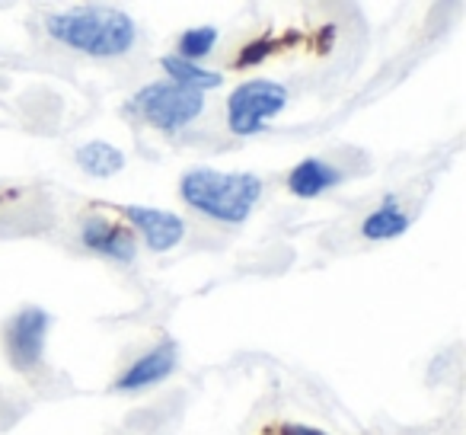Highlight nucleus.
Listing matches in <instances>:
<instances>
[{
	"instance_id": "2eb2a0df",
	"label": "nucleus",
	"mask_w": 466,
	"mask_h": 435,
	"mask_svg": "<svg viewBox=\"0 0 466 435\" xmlns=\"http://www.w3.org/2000/svg\"><path fill=\"white\" fill-rule=\"evenodd\" d=\"M279 435H326V432H319V429H313V426H300V422H294V426H281Z\"/></svg>"
},
{
	"instance_id": "f257e3e1",
	"label": "nucleus",
	"mask_w": 466,
	"mask_h": 435,
	"mask_svg": "<svg viewBox=\"0 0 466 435\" xmlns=\"http://www.w3.org/2000/svg\"><path fill=\"white\" fill-rule=\"evenodd\" d=\"M46 33L55 42L93 58H118L137 39V26L122 10H67V14L46 16Z\"/></svg>"
},
{
	"instance_id": "39448f33",
	"label": "nucleus",
	"mask_w": 466,
	"mask_h": 435,
	"mask_svg": "<svg viewBox=\"0 0 466 435\" xmlns=\"http://www.w3.org/2000/svg\"><path fill=\"white\" fill-rule=\"evenodd\" d=\"M48 326L52 317L42 307H23L7 324V356L16 371H35L42 365Z\"/></svg>"
},
{
	"instance_id": "ddd939ff",
	"label": "nucleus",
	"mask_w": 466,
	"mask_h": 435,
	"mask_svg": "<svg viewBox=\"0 0 466 435\" xmlns=\"http://www.w3.org/2000/svg\"><path fill=\"white\" fill-rule=\"evenodd\" d=\"M214 46H218V29H214V26L188 29V33L179 36V58L198 65L205 55H211Z\"/></svg>"
},
{
	"instance_id": "9b49d317",
	"label": "nucleus",
	"mask_w": 466,
	"mask_h": 435,
	"mask_svg": "<svg viewBox=\"0 0 466 435\" xmlns=\"http://www.w3.org/2000/svg\"><path fill=\"white\" fill-rule=\"evenodd\" d=\"M77 163L96 180H109L125 167V154L109 141H90L77 150Z\"/></svg>"
},
{
	"instance_id": "20e7f679",
	"label": "nucleus",
	"mask_w": 466,
	"mask_h": 435,
	"mask_svg": "<svg viewBox=\"0 0 466 435\" xmlns=\"http://www.w3.org/2000/svg\"><path fill=\"white\" fill-rule=\"evenodd\" d=\"M288 106V90L275 80H247L227 97V125L233 135H256Z\"/></svg>"
},
{
	"instance_id": "0eeeda50",
	"label": "nucleus",
	"mask_w": 466,
	"mask_h": 435,
	"mask_svg": "<svg viewBox=\"0 0 466 435\" xmlns=\"http://www.w3.org/2000/svg\"><path fill=\"white\" fill-rule=\"evenodd\" d=\"M125 214H128V222L144 234L147 247L157 250V254H167V250L179 247V241L186 237V222L176 212H167V208L131 205L125 208Z\"/></svg>"
},
{
	"instance_id": "9d476101",
	"label": "nucleus",
	"mask_w": 466,
	"mask_h": 435,
	"mask_svg": "<svg viewBox=\"0 0 466 435\" xmlns=\"http://www.w3.org/2000/svg\"><path fill=\"white\" fill-rule=\"evenodd\" d=\"M406 231H409V214L396 202H383L380 208H374L361 222V234L368 241H393V237L406 234Z\"/></svg>"
},
{
	"instance_id": "1a4fd4ad",
	"label": "nucleus",
	"mask_w": 466,
	"mask_h": 435,
	"mask_svg": "<svg viewBox=\"0 0 466 435\" xmlns=\"http://www.w3.org/2000/svg\"><path fill=\"white\" fill-rule=\"evenodd\" d=\"M339 182H342V173H339L336 167H329L326 161H319V157H307V161H300L298 167L288 173V189H291L294 195H300V199L323 195L326 189L339 186Z\"/></svg>"
},
{
	"instance_id": "f8f14e48",
	"label": "nucleus",
	"mask_w": 466,
	"mask_h": 435,
	"mask_svg": "<svg viewBox=\"0 0 466 435\" xmlns=\"http://www.w3.org/2000/svg\"><path fill=\"white\" fill-rule=\"evenodd\" d=\"M160 65L167 67V74H169V80H173V84L188 87V90L205 93V90H214V87L224 84V78H220L218 71H208V67L192 65V61H182L179 55H167Z\"/></svg>"
},
{
	"instance_id": "7ed1b4c3",
	"label": "nucleus",
	"mask_w": 466,
	"mask_h": 435,
	"mask_svg": "<svg viewBox=\"0 0 466 435\" xmlns=\"http://www.w3.org/2000/svg\"><path fill=\"white\" fill-rule=\"evenodd\" d=\"M128 109L147 125H154V129L179 131L201 116L205 93L188 90V87H179L173 80H163V84H147L144 90H137L135 99L128 103Z\"/></svg>"
},
{
	"instance_id": "6e6552de",
	"label": "nucleus",
	"mask_w": 466,
	"mask_h": 435,
	"mask_svg": "<svg viewBox=\"0 0 466 435\" xmlns=\"http://www.w3.org/2000/svg\"><path fill=\"white\" fill-rule=\"evenodd\" d=\"M176 358H179V352H176L173 343L154 346L147 356H141L122 378H118L116 390H144V388H150V384L163 381V378L176 368Z\"/></svg>"
},
{
	"instance_id": "423d86ee",
	"label": "nucleus",
	"mask_w": 466,
	"mask_h": 435,
	"mask_svg": "<svg viewBox=\"0 0 466 435\" xmlns=\"http://www.w3.org/2000/svg\"><path fill=\"white\" fill-rule=\"evenodd\" d=\"M80 237L84 243L99 256H109L116 263H131L137 254V241L125 224L112 222V218H99V214H90L80 224Z\"/></svg>"
},
{
	"instance_id": "f03ea898",
	"label": "nucleus",
	"mask_w": 466,
	"mask_h": 435,
	"mask_svg": "<svg viewBox=\"0 0 466 435\" xmlns=\"http://www.w3.org/2000/svg\"><path fill=\"white\" fill-rule=\"evenodd\" d=\"M179 192L195 212L208 214L214 222L240 224L262 199V180L256 173H224V170L195 167L179 180Z\"/></svg>"
},
{
	"instance_id": "4468645a",
	"label": "nucleus",
	"mask_w": 466,
	"mask_h": 435,
	"mask_svg": "<svg viewBox=\"0 0 466 435\" xmlns=\"http://www.w3.org/2000/svg\"><path fill=\"white\" fill-rule=\"evenodd\" d=\"M268 52H272V42L268 39H256V42H249L247 48L240 52V58H237V65H256V61H262V58H268Z\"/></svg>"
}]
</instances>
